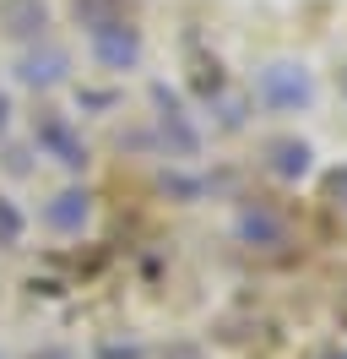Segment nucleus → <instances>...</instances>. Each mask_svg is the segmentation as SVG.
Segmentation results:
<instances>
[{
    "mask_svg": "<svg viewBox=\"0 0 347 359\" xmlns=\"http://www.w3.org/2000/svg\"><path fill=\"white\" fill-rule=\"evenodd\" d=\"M22 82H33V88H55V82H65V55L60 49H43L38 55H22Z\"/></svg>",
    "mask_w": 347,
    "mask_h": 359,
    "instance_id": "nucleus-1",
    "label": "nucleus"
},
{
    "mask_svg": "<svg viewBox=\"0 0 347 359\" xmlns=\"http://www.w3.org/2000/svg\"><path fill=\"white\" fill-rule=\"evenodd\" d=\"M43 218H49L55 229H65V234H71V229H82V218H87V196L65 191V196H55V207H49Z\"/></svg>",
    "mask_w": 347,
    "mask_h": 359,
    "instance_id": "nucleus-2",
    "label": "nucleus"
},
{
    "mask_svg": "<svg viewBox=\"0 0 347 359\" xmlns=\"http://www.w3.org/2000/svg\"><path fill=\"white\" fill-rule=\"evenodd\" d=\"M38 136L49 142V147H55V153H60V163H71V169L82 163V147L71 142V131H65V120H55V114H49V120L38 126Z\"/></svg>",
    "mask_w": 347,
    "mask_h": 359,
    "instance_id": "nucleus-3",
    "label": "nucleus"
},
{
    "mask_svg": "<svg viewBox=\"0 0 347 359\" xmlns=\"http://www.w3.org/2000/svg\"><path fill=\"white\" fill-rule=\"evenodd\" d=\"M17 234H22V218H17V212H11L6 202H0V245H11Z\"/></svg>",
    "mask_w": 347,
    "mask_h": 359,
    "instance_id": "nucleus-4",
    "label": "nucleus"
}]
</instances>
